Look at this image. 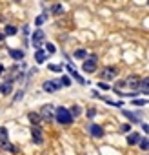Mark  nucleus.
<instances>
[{
  "instance_id": "1",
  "label": "nucleus",
  "mask_w": 149,
  "mask_h": 155,
  "mask_svg": "<svg viewBox=\"0 0 149 155\" xmlns=\"http://www.w3.org/2000/svg\"><path fill=\"white\" fill-rule=\"evenodd\" d=\"M55 119H56L60 124H71V122H73V117H71L69 110H67V108H64V106L55 108Z\"/></svg>"
},
{
  "instance_id": "2",
  "label": "nucleus",
  "mask_w": 149,
  "mask_h": 155,
  "mask_svg": "<svg viewBox=\"0 0 149 155\" xmlns=\"http://www.w3.org/2000/svg\"><path fill=\"white\" fill-rule=\"evenodd\" d=\"M97 64H98V58H97V55H91L84 64H82V69L86 71V73H93L95 69H97Z\"/></svg>"
},
{
  "instance_id": "3",
  "label": "nucleus",
  "mask_w": 149,
  "mask_h": 155,
  "mask_svg": "<svg viewBox=\"0 0 149 155\" xmlns=\"http://www.w3.org/2000/svg\"><path fill=\"white\" fill-rule=\"evenodd\" d=\"M42 88H44L46 93H55V91H58L62 88V84H60V81H46L42 84Z\"/></svg>"
},
{
  "instance_id": "4",
  "label": "nucleus",
  "mask_w": 149,
  "mask_h": 155,
  "mask_svg": "<svg viewBox=\"0 0 149 155\" xmlns=\"http://www.w3.org/2000/svg\"><path fill=\"white\" fill-rule=\"evenodd\" d=\"M40 117H42V120H53L55 119V108L51 106V104H46L42 110H40Z\"/></svg>"
},
{
  "instance_id": "5",
  "label": "nucleus",
  "mask_w": 149,
  "mask_h": 155,
  "mask_svg": "<svg viewBox=\"0 0 149 155\" xmlns=\"http://www.w3.org/2000/svg\"><path fill=\"white\" fill-rule=\"evenodd\" d=\"M44 40H46V33H44L42 29H36V31L33 33V37H31V42H33V46H35L36 49L44 44Z\"/></svg>"
},
{
  "instance_id": "6",
  "label": "nucleus",
  "mask_w": 149,
  "mask_h": 155,
  "mask_svg": "<svg viewBox=\"0 0 149 155\" xmlns=\"http://www.w3.org/2000/svg\"><path fill=\"white\" fill-rule=\"evenodd\" d=\"M31 137H33V142H35V144H42V142H44V135H42V130H40L38 124H35V126L31 128Z\"/></svg>"
},
{
  "instance_id": "7",
  "label": "nucleus",
  "mask_w": 149,
  "mask_h": 155,
  "mask_svg": "<svg viewBox=\"0 0 149 155\" xmlns=\"http://www.w3.org/2000/svg\"><path fill=\"white\" fill-rule=\"evenodd\" d=\"M0 148H4V150L9 148V137H8V130L4 126H0Z\"/></svg>"
},
{
  "instance_id": "8",
  "label": "nucleus",
  "mask_w": 149,
  "mask_h": 155,
  "mask_svg": "<svg viewBox=\"0 0 149 155\" xmlns=\"http://www.w3.org/2000/svg\"><path fill=\"white\" fill-rule=\"evenodd\" d=\"M89 133L93 135V137H97V139H100V137H104V130H102V126H98V124H89Z\"/></svg>"
},
{
  "instance_id": "9",
  "label": "nucleus",
  "mask_w": 149,
  "mask_h": 155,
  "mask_svg": "<svg viewBox=\"0 0 149 155\" xmlns=\"http://www.w3.org/2000/svg\"><path fill=\"white\" fill-rule=\"evenodd\" d=\"M116 77V69L115 68H104L102 69V79L104 81H113Z\"/></svg>"
},
{
  "instance_id": "10",
  "label": "nucleus",
  "mask_w": 149,
  "mask_h": 155,
  "mask_svg": "<svg viewBox=\"0 0 149 155\" xmlns=\"http://www.w3.org/2000/svg\"><path fill=\"white\" fill-rule=\"evenodd\" d=\"M67 69H69V75H71V77H73V79H74V81H77V82H80V84H89V81H86V79H82V77L78 75V71H77V69H73L71 66H69Z\"/></svg>"
},
{
  "instance_id": "11",
  "label": "nucleus",
  "mask_w": 149,
  "mask_h": 155,
  "mask_svg": "<svg viewBox=\"0 0 149 155\" xmlns=\"http://www.w3.org/2000/svg\"><path fill=\"white\" fill-rule=\"evenodd\" d=\"M35 60H36V64H44L46 60H47V53L44 51V49H36V53H35Z\"/></svg>"
},
{
  "instance_id": "12",
  "label": "nucleus",
  "mask_w": 149,
  "mask_h": 155,
  "mask_svg": "<svg viewBox=\"0 0 149 155\" xmlns=\"http://www.w3.org/2000/svg\"><path fill=\"white\" fill-rule=\"evenodd\" d=\"M11 90H13L11 82H2V84H0V93H2V95H9Z\"/></svg>"
},
{
  "instance_id": "13",
  "label": "nucleus",
  "mask_w": 149,
  "mask_h": 155,
  "mask_svg": "<svg viewBox=\"0 0 149 155\" xmlns=\"http://www.w3.org/2000/svg\"><path fill=\"white\" fill-rule=\"evenodd\" d=\"M125 84H127L131 90H136V88H138V84H140V79H138V77H129Z\"/></svg>"
},
{
  "instance_id": "14",
  "label": "nucleus",
  "mask_w": 149,
  "mask_h": 155,
  "mask_svg": "<svg viewBox=\"0 0 149 155\" xmlns=\"http://www.w3.org/2000/svg\"><path fill=\"white\" fill-rule=\"evenodd\" d=\"M122 113H124V117H127V119H129V122H133V124L140 122V119H138L140 115H135V113H131V111H125V110H124Z\"/></svg>"
},
{
  "instance_id": "15",
  "label": "nucleus",
  "mask_w": 149,
  "mask_h": 155,
  "mask_svg": "<svg viewBox=\"0 0 149 155\" xmlns=\"http://www.w3.org/2000/svg\"><path fill=\"white\" fill-rule=\"evenodd\" d=\"M138 140H140V135H138L136 131H133L131 135H127V144H129V146H133V144H138Z\"/></svg>"
},
{
  "instance_id": "16",
  "label": "nucleus",
  "mask_w": 149,
  "mask_h": 155,
  "mask_svg": "<svg viewBox=\"0 0 149 155\" xmlns=\"http://www.w3.org/2000/svg\"><path fill=\"white\" fill-rule=\"evenodd\" d=\"M9 55L15 60H22L24 58V51H20V49H9Z\"/></svg>"
},
{
  "instance_id": "17",
  "label": "nucleus",
  "mask_w": 149,
  "mask_h": 155,
  "mask_svg": "<svg viewBox=\"0 0 149 155\" xmlns=\"http://www.w3.org/2000/svg\"><path fill=\"white\" fill-rule=\"evenodd\" d=\"M27 119H29V122H33V124H40V120H42L40 113H35V111H31V113L27 115Z\"/></svg>"
},
{
  "instance_id": "18",
  "label": "nucleus",
  "mask_w": 149,
  "mask_h": 155,
  "mask_svg": "<svg viewBox=\"0 0 149 155\" xmlns=\"http://www.w3.org/2000/svg\"><path fill=\"white\" fill-rule=\"evenodd\" d=\"M147 86H149V81H147V77H145V79H142V81H140L138 88L142 90V93H145V95H147Z\"/></svg>"
},
{
  "instance_id": "19",
  "label": "nucleus",
  "mask_w": 149,
  "mask_h": 155,
  "mask_svg": "<svg viewBox=\"0 0 149 155\" xmlns=\"http://www.w3.org/2000/svg\"><path fill=\"white\" fill-rule=\"evenodd\" d=\"M69 113H71V117L74 119V117H78V115L82 113V108H80V106H73V108L69 110Z\"/></svg>"
},
{
  "instance_id": "20",
  "label": "nucleus",
  "mask_w": 149,
  "mask_h": 155,
  "mask_svg": "<svg viewBox=\"0 0 149 155\" xmlns=\"http://www.w3.org/2000/svg\"><path fill=\"white\" fill-rule=\"evenodd\" d=\"M17 28L15 26H6V29H4V35H8V37H11V35H17Z\"/></svg>"
},
{
  "instance_id": "21",
  "label": "nucleus",
  "mask_w": 149,
  "mask_h": 155,
  "mask_svg": "<svg viewBox=\"0 0 149 155\" xmlns=\"http://www.w3.org/2000/svg\"><path fill=\"white\" fill-rule=\"evenodd\" d=\"M46 20H47V13H42V15H38V17H36L35 24H36V26H42V24H44Z\"/></svg>"
},
{
  "instance_id": "22",
  "label": "nucleus",
  "mask_w": 149,
  "mask_h": 155,
  "mask_svg": "<svg viewBox=\"0 0 149 155\" xmlns=\"http://www.w3.org/2000/svg\"><path fill=\"white\" fill-rule=\"evenodd\" d=\"M86 57H87L86 49H77V51H74V58H86Z\"/></svg>"
},
{
  "instance_id": "23",
  "label": "nucleus",
  "mask_w": 149,
  "mask_h": 155,
  "mask_svg": "<svg viewBox=\"0 0 149 155\" xmlns=\"http://www.w3.org/2000/svg\"><path fill=\"white\" fill-rule=\"evenodd\" d=\"M138 144H140V148H142V150H145V151H147V148H149V140H147V135H145V139H140V140H138Z\"/></svg>"
},
{
  "instance_id": "24",
  "label": "nucleus",
  "mask_w": 149,
  "mask_h": 155,
  "mask_svg": "<svg viewBox=\"0 0 149 155\" xmlns=\"http://www.w3.org/2000/svg\"><path fill=\"white\" fill-rule=\"evenodd\" d=\"M53 13H55V15H60V13H64V8H62L60 4H55V6H53Z\"/></svg>"
},
{
  "instance_id": "25",
  "label": "nucleus",
  "mask_w": 149,
  "mask_h": 155,
  "mask_svg": "<svg viewBox=\"0 0 149 155\" xmlns=\"http://www.w3.org/2000/svg\"><path fill=\"white\" fill-rule=\"evenodd\" d=\"M133 104H135V106H145V104H147V99H135Z\"/></svg>"
},
{
  "instance_id": "26",
  "label": "nucleus",
  "mask_w": 149,
  "mask_h": 155,
  "mask_svg": "<svg viewBox=\"0 0 149 155\" xmlns=\"http://www.w3.org/2000/svg\"><path fill=\"white\" fill-rule=\"evenodd\" d=\"M46 49H47V53H55V51H56L55 44H51V42H47V44H46Z\"/></svg>"
},
{
  "instance_id": "27",
  "label": "nucleus",
  "mask_w": 149,
  "mask_h": 155,
  "mask_svg": "<svg viewBox=\"0 0 149 155\" xmlns=\"http://www.w3.org/2000/svg\"><path fill=\"white\" fill-rule=\"evenodd\" d=\"M49 69H51V71H58V73H60V71H62V66H60V64H49Z\"/></svg>"
},
{
  "instance_id": "28",
  "label": "nucleus",
  "mask_w": 149,
  "mask_h": 155,
  "mask_svg": "<svg viewBox=\"0 0 149 155\" xmlns=\"http://www.w3.org/2000/svg\"><path fill=\"white\" fill-rule=\"evenodd\" d=\"M60 84H62V86H71L69 77H62V79H60Z\"/></svg>"
},
{
  "instance_id": "29",
  "label": "nucleus",
  "mask_w": 149,
  "mask_h": 155,
  "mask_svg": "<svg viewBox=\"0 0 149 155\" xmlns=\"http://www.w3.org/2000/svg\"><path fill=\"white\" fill-rule=\"evenodd\" d=\"M98 88H100V90H102V91H107V90H109V86H107V84H106V82H102V81H100V82H98Z\"/></svg>"
},
{
  "instance_id": "30",
  "label": "nucleus",
  "mask_w": 149,
  "mask_h": 155,
  "mask_svg": "<svg viewBox=\"0 0 149 155\" xmlns=\"http://www.w3.org/2000/svg\"><path fill=\"white\" fill-rule=\"evenodd\" d=\"M129 130H131V124H124V126H120V131H122V133H127Z\"/></svg>"
},
{
  "instance_id": "31",
  "label": "nucleus",
  "mask_w": 149,
  "mask_h": 155,
  "mask_svg": "<svg viewBox=\"0 0 149 155\" xmlns=\"http://www.w3.org/2000/svg\"><path fill=\"white\" fill-rule=\"evenodd\" d=\"M22 97H24V91H18V93H17V95H15V101H20V99H22Z\"/></svg>"
},
{
  "instance_id": "32",
  "label": "nucleus",
  "mask_w": 149,
  "mask_h": 155,
  "mask_svg": "<svg viewBox=\"0 0 149 155\" xmlns=\"http://www.w3.org/2000/svg\"><path fill=\"white\" fill-rule=\"evenodd\" d=\"M95 113H97V110H93V108H91V110H87V117H89V119H91Z\"/></svg>"
},
{
  "instance_id": "33",
  "label": "nucleus",
  "mask_w": 149,
  "mask_h": 155,
  "mask_svg": "<svg viewBox=\"0 0 149 155\" xmlns=\"http://www.w3.org/2000/svg\"><path fill=\"white\" fill-rule=\"evenodd\" d=\"M142 130L145 131V135H147V130H149V126H147V122H142Z\"/></svg>"
},
{
  "instance_id": "34",
  "label": "nucleus",
  "mask_w": 149,
  "mask_h": 155,
  "mask_svg": "<svg viewBox=\"0 0 149 155\" xmlns=\"http://www.w3.org/2000/svg\"><path fill=\"white\" fill-rule=\"evenodd\" d=\"M124 86H125V82H116V86H115V88H124Z\"/></svg>"
},
{
  "instance_id": "35",
  "label": "nucleus",
  "mask_w": 149,
  "mask_h": 155,
  "mask_svg": "<svg viewBox=\"0 0 149 155\" xmlns=\"http://www.w3.org/2000/svg\"><path fill=\"white\" fill-rule=\"evenodd\" d=\"M9 146H11V144H9ZM9 150H11V151H13V153H17V151H18V148H17V146H11V148H9Z\"/></svg>"
},
{
  "instance_id": "36",
  "label": "nucleus",
  "mask_w": 149,
  "mask_h": 155,
  "mask_svg": "<svg viewBox=\"0 0 149 155\" xmlns=\"http://www.w3.org/2000/svg\"><path fill=\"white\" fill-rule=\"evenodd\" d=\"M4 38H6V35H4V33H0V42H2Z\"/></svg>"
},
{
  "instance_id": "37",
  "label": "nucleus",
  "mask_w": 149,
  "mask_h": 155,
  "mask_svg": "<svg viewBox=\"0 0 149 155\" xmlns=\"http://www.w3.org/2000/svg\"><path fill=\"white\" fill-rule=\"evenodd\" d=\"M4 69H6L4 66H0V75H2V73H4Z\"/></svg>"
},
{
  "instance_id": "38",
  "label": "nucleus",
  "mask_w": 149,
  "mask_h": 155,
  "mask_svg": "<svg viewBox=\"0 0 149 155\" xmlns=\"http://www.w3.org/2000/svg\"><path fill=\"white\" fill-rule=\"evenodd\" d=\"M15 2H20V0H15Z\"/></svg>"
}]
</instances>
